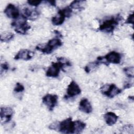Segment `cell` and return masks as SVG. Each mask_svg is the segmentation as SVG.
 Here are the masks:
<instances>
[{
  "instance_id": "6da1fadb",
  "label": "cell",
  "mask_w": 134,
  "mask_h": 134,
  "mask_svg": "<svg viewBox=\"0 0 134 134\" xmlns=\"http://www.w3.org/2000/svg\"><path fill=\"white\" fill-rule=\"evenodd\" d=\"M65 66H71V62L66 58L60 57L57 58L56 62H52L51 65L47 69L46 75L48 77H57L60 73V71L63 69Z\"/></svg>"
},
{
  "instance_id": "7a4b0ae2",
  "label": "cell",
  "mask_w": 134,
  "mask_h": 134,
  "mask_svg": "<svg viewBox=\"0 0 134 134\" xmlns=\"http://www.w3.org/2000/svg\"><path fill=\"white\" fill-rule=\"evenodd\" d=\"M122 19V16L119 14L109 17L102 21L99 25L98 30L105 33H113Z\"/></svg>"
},
{
  "instance_id": "3957f363",
  "label": "cell",
  "mask_w": 134,
  "mask_h": 134,
  "mask_svg": "<svg viewBox=\"0 0 134 134\" xmlns=\"http://www.w3.org/2000/svg\"><path fill=\"white\" fill-rule=\"evenodd\" d=\"M62 45V41L58 38H55L50 40L47 43L37 45L36 49L42 52L43 53L50 54Z\"/></svg>"
},
{
  "instance_id": "277c9868",
  "label": "cell",
  "mask_w": 134,
  "mask_h": 134,
  "mask_svg": "<svg viewBox=\"0 0 134 134\" xmlns=\"http://www.w3.org/2000/svg\"><path fill=\"white\" fill-rule=\"evenodd\" d=\"M27 20L22 15L17 19L14 20L11 23V25L16 32L21 35H25L27 32V31L30 29L31 27L27 23Z\"/></svg>"
},
{
  "instance_id": "5b68a950",
  "label": "cell",
  "mask_w": 134,
  "mask_h": 134,
  "mask_svg": "<svg viewBox=\"0 0 134 134\" xmlns=\"http://www.w3.org/2000/svg\"><path fill=\"white\" fill-rule=\"evenodd\" d=\"M121 59V54L116 51H111L105 56H99L97 58V60L99 63L108 65L109 63L119 64Z\"/></svg>"
},
{
  "instance_id": "8992f818",
  "label": "cell",
  "mask_w": 134,
  "mask_h": 134,
  "mask_svg": "<svg viewBox=\"0 0 134 134\" xmlns=\"http://www.w3.org/2000/svg\"><path fill=\"white\" fill-rule=\"evenodd\" d=\"M72 10L70 6H66L62 9H60L58 14L52 18V24L54 26H59L62 25L65 18H69L72 14Z\"/></svg>"
},
{
  "instance_id": "52a82bcc",
  "label": "cell",
  "mask_w": 134,
  "mask_h": 134,
  "mask_svg": "<svg viewBox=\"0 0 134 134\" xmlns=\"http://www.w3.org/2000/svg\"><path fill=\"white\" fill-rule=\"evenodd\" d=\"M58 131L63 133H75V121H73L71 117H69L58 124Z\"/></svg>"
},
{
  "instance_id": "ba28073f",
  "label": "cell",
  "mask_w": 134,
  "mask_h": 134,
  "mask_svg": "<svg viewBox=\"0 0 134 134\" xmlns=\"http://www.w3.org/2000/svg\"><path fill=\"white\" fill-rule=\"evenodd\" d=\"M100 92L109 98H113L120 94L122 90L119 88L114 84H106L102 86L100 88Z\"/></svg>"
},
{
  "instance_id": "9c48e42d",
  "label": "cell",
  "mask_w": 134,
  "mask_h": 134,
  "mask_svg": "<svg viewBox=\"0 0 134 134\" xmlns=\"http://www.w3.org/2000/svg\"><path fill=\"white\" fill-rule=\"evenodd\" d=\"M58 96L55 94H48L42 97V103L50 111H52L58 104Z\"/></svg>"
},
{
  "instance_id": "30bf717a",
  "label": "cell",
  "mask_w": 134,
  "mask_h": 134,
  "mask_svg": "<svg viewBox=\"0 0 134 134\" xmlns=\"http://www.w3.org/2000/svg\"><path fill=\"white\" fill-rule=\"evenodd\" d=\"M81 92V90L79 85L74 81H72L68 86L66 90V95L64 96V98L68 99L69 98L74 97L79 95Z\"/></svg>"
},
{
  "instance_id": "8fae6325",
  "label": "cell",
  "mask_w": 134,
  "mask_h": 134,
  "mask_svg": "<svg viewBox=\"0 0 134 134\" xmlns=\"http://www.w3.org/2000/svg\"><path fill=\"white\" fill-rule=\"evenodd\" d=\"M4 14L10 18L13 19H17L20 16L18 8L13 4H8L4 10Z\"/></svg>"
},
{
  "instance_id": "7c38bea8",
  "label": "cell",
  "mask_w": 134,
  "mask_h": 134,
  "mask_svg": "<svg viewBox=\"0 0 134 134\" xmlns=\"http://www.w3.org/2000/svg\"><path fill=\"white\" fill-rule=\"evenodd\" d=\"M13 115V110L9 107H3L1 108V120L2 122L6 123L9 121Z\"/></svg>"
},
{
  "instance_id": "4fadbf2b",
  "label": "cell",
  "mask_w": 134,
  "mask_h": 134,
  "mask_svg": "<svg viewBox=\"0 0 134 134\" xmlns=\"http://www.w3.org/2000/svg\"><path fill=\"white\" fill-rule=\"evenodd\" d=\"M34 53L28 49H21L15 55L14 59L16 60H23L27 61L30 60L34 56Z\"/></svg>"
},
{
  "instance_id": "5bb4252c",
  "label": "cell",
  "mask_w": 134,
  "mask_h": 134,
  "mask_svg": "<svg viewBox=\"0 0 134 134\" xmlns=\"http://www.w3.org/2000/svg\"><path fill=\"white\" fill-rule=\"evenodd\" d=\"M21 15L27 19L34 20L38 17L39 12L36 9H31L26 7L23 9Z\"/></svg>"
},
{
  "instance_id": "9a60e30c",
  "label": "cell",
  "mask_w": 134,
  "mask_h": 134,
  "mask_svg": "<svg viewBox=\"0 0 134 134\" xmlns=\"http://www.w3.org/2000/svg\"><path fill=\"white\" fill-rule=\"evenodd\" d=\"M79 110L86 114H90L92 111V106L88 100L86 98H83L81 99L79 103Z\"/></svg>"
},
{
  "instance_id": "2e32d148",
  "label": "cell",
  "mask_w": 134,
  "mask_h": 134,
  "mask_svg": "<svg viewBox=\"0 0 134 134\" xmlns=\"http://www.w3.org/2000/svg\"><path fill=\"white\" fill-rule=\"evenodd\" d=\"M104 118L106 124L111 126L116 124L118 120V116L115 113L109 111L104 114Z\"/></svg>"
},
{
  "instance_id": "e0dca14e",
  "label": "cell",
  "mask_w": 134,
  "mask_h": 134,
  "mask_svg": "<svg viewBox=\"0 0 134 134\" xmlns=\"http://www.w3.org/2000/svg\"><path fill=\"white\" fill-rule=\"evenodd\" d=\"M85 1H73L70 5V8L75 9H84V5L85 4Z\"/></svg>"
},
{
  "instance_id": "ac0fdd59",
  "label": "cell",
  "mask_w": 134,
  "mask_h": 134,
  "mask_svg": "<svg viewBox=\"0 0 134 134\" xmlns=\"http://www.w3.org/2000/svg\"><path fill=\"white\" fill-rule=\"evenodd\" d=\"M14 37V34L10 32H4L1 34V41L3 42H8Z\"/></svg>"
},
{
  "instance_id": "d6986e66",
  "label": "cell",
  "mask_w": 134,
  "mask_h": 134,
  "mask_svg": "<svg viewBox=\"0 0 134 134\" xmlns=\"http://www.w3.org/2000/svg\"><path fill=\"white\" fill-rule=\"evenodd\" d=\"M99 64H100V63L97 60L93 62H90L87 65L85 66L84 70L86 73H89L91 71L94 70L98 66Z\"/></svg>"
},
{
  "instance_id": "ffe728a7",
  "label": "cell",
  "mask_w": 134,
  "mask_h": 134,
  "mask_svg": "<svg viewBox=\"0 0 134 134\" xmlns=\"http://www.w3.org/2000/svg\"><path fill=\"white\" fill-rule=\"evenodd\" d=\"M75 133H80L84 129L86 126L85 123L81 120L75 121Z\"/></svg>"
},
{
  "instance_id": "44dd1931",
  "label": "cell",
  "mask_w": 134,
  "mask_h": 134,
  "mask_svg": "<svg viewBox=\"0 0 134 134\" xmlns=\"http://www.w3.org/2000/svg\"><path fill=\"white\" fill-rule=\"evenodd\" d=\"M125 74L129 78H133L134 77V68L133 66H128L125 68L123 69Z\"/></svg>"
},
{
  "instance_id": "7402d4cb",
  "label": "cell",
  "mask_w": 134,
  "mask_h": 134,
  "mask_svg": "<svg viewBox=\"0 0 134 134\" xmlns=\"http://www.w3.org/2000/svg\"><path fill=\"white\" fill-rule=\"evenodd\" d=\"M24 90H25L24 86L21 83L18 82L16 83V86L14 87V91L16 93H20V92H23Z\"/></svg>"
},
{
  "instance_id": "603a6c76",
  "label": "cell",
  "mask_w": 134,
  "mask_h": 134,
  "mask_svg": "<svg viewBox=\"0 0 134 134\" xmlns=\"http://www.w3.org/2000/svg\"><path fill=\"white\" fill-rule=\"evenodd\" d=\"M125 24L133 25V13L130 14L128 16L127 19L126 20V21L125 22Z\"/></svg>"
},
{
  "instance_id": "cb8c5ba5",
  "label": "cell",
  "mask_w": 134,
  "mask_h": 134,
  "mask_svg": "<svg viewBox=\"0 0 134 134\" xmlns=\"http://www.w3.org/2000/svg\"><path fill=\"white\" fill-rule=\"evenodd\" d=\"M41 3H42V1H31V0H29L27 1V3L32 6H38Z\"/></svg>"
},
{
  "instance_id": "d4e9b609",
  "label": "cell",
  "mask_w": 134,
  "mask_h": 134,
  "mask_svg": "<svg viewBox=\"0 0 134 134\" xmlns=\"http://www.w3.org/2000/svg\"><path fill=\"white\" fill-rule=\"evenodd\" d=\"M1 74L2 72L4 71H7L9 69V65L7 62L2 63L1 65Z\"/></svg>"
},
{
  "instance_id": "484cf974",
  "label": "cell",
  "mask_w": 134,
  "mask_h": 134,
  "mask_svg": "<svg viewBox=\"0 0 134 134\" xmlns=\"http://www.w3.org/2000/svg\"><path fill=\"white\" fill-rule=\"evenodd\" d=\"M132 85H133L132 82L131 83L129 81H127L124 83V88H130L132 86Z\"/></svg>"
},
{
  "instance_id": "4316f807",
  "label": "cell",
  "mask_w": 134,
  "mask_h": 134,
  "mask_svg": "<svg viewBox=\"0 0 134 134\" xmlns=\"http://www.w3.org/2000/svg\"><path fill=\"white\" fill-rule=\"evenodd\" d=\"M45 2L47 3H48L49 4H50V5L55 6V1H47Z\"/></svg>"
},
{
  "instance_id": "83f0119b",
  "label": "cell",
  "mask_w": 134,
  "mask_h": 134,
  "mask_svg": "<svg viewBox=\"0 0 134 134\" xmlns=\"http://www.w3.org/2000/svg\"><path fill=\"white\" fill-rule=\"evenodd\" d=\"M128 98L130 99H131L132 101L133 100V96H129L128 97Z\"/></svg>"
}]
</instances>
